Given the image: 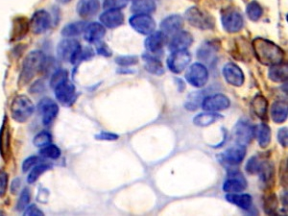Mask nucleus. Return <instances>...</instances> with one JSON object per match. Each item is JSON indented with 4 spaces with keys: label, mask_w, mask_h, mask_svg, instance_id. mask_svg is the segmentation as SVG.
I'll return each mask as SVG.
<instances>
[{
    "label": "nucleus",
    "mask_w": 288,
    "mask_h": 216,
    "mask_svg": "<svg viewBox=\"0 0 288 216\" xmlns=\"http://www.w3.org/2000/svg\"><path fill=\"white\" fill-rule=\"evenodd\" d=\"M253 48L257 59L264 65H280L285 59V52L275 44L262 38H257L253 42Z\"/></svg>",
    "instance_id": "obj_1"
},
{
    "label": "nucleus",
    "mask_w": 288,
    "mask_h": 216,
    "mask_svg": "<svg viewBox=\"0 0 288 216\" xmlns=\"http://www.w3.org/2000/svg\"><path fill=\"white\" fill-rule=\"evenodd\" d=\"M44 61L45 57L41 51H32L26 56L20 77L21 85L28 84L34 78L36 73L42 68Z\"/></svg>",
    "instance_id": "obj_2"
},
{
    "label": "nucleus",
    "mask_w": 288,
    "mask_h": 216,
    "mask_svg": "<svg viewBox=\"0 0 288 216\" xmlns=\"http://www.w3.org/2000/svg\"><path fill=\"white\" fill-rule=\"evenodd\" d=\"M33 102L25 95H19L14 98L11 104V115L17 122H25L34 112Z\"/></svg>",
    "instance_id": "obj_3"
},
{
    "label": "nucleus",
    "mask_w": 288,
    "mask_h": 216,
    "mask_svg": "<svg viewBox=\"0 0 288 216\" xmlns=\"http://www.w3.org/2000/svg\"><path fill=\"white\" fill-rule=\"evenodd\" d=\"M82 47L80 43L73 39H66L59 43L57 54L62 61H68L73 65L80 63V54Z\"/></svg>",
    "instance_id": "obj_4"
},
{
    "label": "nucleus",
    "mask_w": 288,
    "mask_h": 216,
    "mask_svg": "<svg viewBox=\"0 0 288 216\" xmlns=\"http://www.w3.org/2000/svg\"><path fill=\"white\" fill-rule=\"evenodd\" d=\"M185 19L190 25L201 30H208L214 27L213 18L197 7L189 8L185 12Z\"/></svg>",
    "instance_id": "obj_5"
},
{
    "label": "nucleus",
    "mask_w": 288,
    "mask_h": 216,
    "mask_svg": "<svg viewBox=\"0 0 288 216\" xmlns=\"http://www.w3.org/2000/svg\"><path fill=\"white\" fill-rule=\"evenodd\" d=\"M186 81L195 87H203L208 80V71L204 65L196 63L190 65L185 73Z\"/></svg>",
    "instance_id": "obj_6"
},
{
    "label": "nucleus",
    "mask_w": 288,
    "mask_h": 216,
    "mask_svg": "<svg viewBox=\"0 0 288 216\" xmlns=\"http://www.w3.org/2000/svg\"><path fill=\"white\" fill-rule=\"evenodd\" d=\"M191 61V56L187 50L174 51L167 60L169 69L174 73H181L185 70Z\"/></svg>",
    "instance_id": "obj_7"
},
{
    "label": "nucleus",
    "mask_w": 288,
    "mask_h": 216,
    "mask_svg": "<svg viewBox=\"0 0 288 216\" xmlns=\"http://www.w3.org/2000/svg\"><path fill=\"white\" fill-rule=\"evenodd\" d=\"M245 155H246L245 146L237 144L231 148L227 149L226 151L223 152L222 154H220L219 161L224 165L234 166L239 164L243 161Z\"/></svg>",
    "instance_id": "obj_8"
},
{
    "label": "nucleus",
    "mask_w": 288,
    "mask_h": 216,
    "mask_svg": "<svg viewBox=\"0 0 288 216\" xmlns=\"http://www.w3.org/2000/svg\"><path fill=\"white\" fill-rule=\"evenodd\" d=\"M130 25L143 35H150L156 29V22L149 15H134L130 19Z\"/></svg>",
    "instance_id": "obj_9"
},
{
    "label": "nucleus",
    "mask_w": 288,
    "mask_h": 216,
    "mask_svg": "<svg viewBox=\"0 0 288 216\" xmlns=\"http://www.w3.org/2000/svg\"><path fill=\"white\" fill-rule=\"evenodd\" d=\"M38 108L44 125H50L55 120L59 112L58 105L50 98H43L39 103Z\"/></svg>",
    "instance_id": "obj_10"
},
{
    "label": "nucleus",
    "mask_w": 288,
    "mask_h": 216,
    "mask_svg": "<svg viewBox=\"0 0 288 216\" xmlns=\"http://www.w3.org/2000/svg\"><path fill=\"white\" fill-rule=\"evenodd\" d=\"M230 99L226 95L221 93L207 96L202 101V108L208 112H215L226 109L230 107Z\"/></svg>",
    "instance_id": "obj_11"
},
{
    "label": "nucleus",
    "mask_w": 288,
    "mask_h": 216,
    "mask_svg": "<svg viewBox=\"0 0 288 216\" xmlns=\"http://www.w3.org/2000/svg\"><path fill=\"white\" fill-rule=\"evenodd\" d=\"M51 17L48 12L44 10L37 11L30 22V27L35 34H42L50 28Z\"/></svg>",
    "instance_id": "obj_12"
},
{
    "label": "nucleus",
    "mask_w": 288,
    "mask_h": 216,
    "mask_svg": "<svg viewBox=\"0 0 288 216\" xmlns=\"http://www.w3.org/2000/svg\"><path fill=\"white\" fill-rule=\"evenodd\" d=\"M223 76L227 82L234 86H240L244 83V74L239 66L232 63H229L223 67Z\"/></svg>",
    "instance_id": "obj_13"
},
{
    "label": "nucleus",
    "mask_w": 288,
    "mask_h": 216,
    "mask_svg": "<svg viewBox=\"0 0 288 216\" xmlns=\"http://www.w3.org/2000/svg\"><path fill=\"white\" fill-rule=\"evenodd\" d=\"M56 98L64 105H70L75 99L76 89L74 85L68 80L54 88Z\"/></svg>",
    "instance_id": "obj_14"
},
{
    "label": "nucleus",
    "mask_w": 288,
    "mask_h": 216,
    "mask_svg": "<svg viewBox=\"0 0 288 216\" xmlns=\"http://www.w3.org/2000/svg\"><path fill=\"white\" fill-rule=\"evenodd\" d=\"M255 135V128L251 126L246 121H239L234 128V137L237 144L245 146L251 142Z\"/></svg>",
    "instance_id": "obj_15"
},
{
    "label": "nucleus",
    "mask_w": 288,
    "mask_h": 216,
    "mask_svg": "<svg viewBox=\"0 0 288 216\" xmlns=\"http://www.w3.org/2000/svg\"><path fill=\"white\" fill-rule=\"evenodd\" d=\"M247 187L245 178L234 171L230 173V177L227 180L223 185V190L227 193H238L243 191Z\"/></svg>",
    "instance_id": "obj_16"
},
{
    "label": "nucleus",
    "mask_w": 288,
    "mask_h": 216,
    "mask_svg": "<svg viewBox=\"0 0 288 216\" xmlns=\"http://www.w3.org/2000/svg\"><path fill=\"white\" fill-rule=\"evenodd\" d=\"M0 154L5 162L11 158V133L6 118L0 131Z\"/></svg>",
    "instance_id": "obj_17"
},
{
    "label": "nucleus",
    "mask_w": 288,
    "mask_h": 216,
    "mask_svg": "<svg viewBox=\"0 0 288 216\" xmlns=\"http://www.w3.org/2000/svg\"><path fill=\"white\" fill-rule=\"evenodd\" d=\"M100 22L108 28H116L123 24V14L119 9H108L100 16Z\"/></svg>",
    "instance_id": "obj_18"
},
{
    "label": "nucleus",
    "mask_w": 288,
    "mask_h": 216,
    "mask_svg": "<svg viewBox=\"0 0 288 216\" xmlns=\"http://www.w3.org/2000/svg\"><path fill=\"white\" fill-rule=\"evenodd\" d=\"M222 25L229 33L240 31L244 25L242 16L237 12H230L222 17Z\"/></svg>",
    "instance_id": "obj_19"
},
{
    "label": "nucleus",
    "mask_w": 288,
    "mask_h": 216,
    "mask_svg": "<svg viewBox=\"0 0 288 216\" xmlns=\"http://www.w3.org/2000/svg\"><path fill=\"white\" fill-rule=\"evenodd\" d=\"M193 43V37L190 33L185 31H180L176 34H174L173 38L171 39L169 43V49L174 51H180V50H186Z\"/></svg>",
    "instance_id": "obj_20"
},
{
    "label": "nucleus",
    "mask_w": 288,
    "mask_h": 216,
    "mask_svg": "<svg viewBox=\"0 0 288 216\" xmlns=\"http://www.w3.org/2000/svg\"><path fill=\"white\" fill-rule=\"evenodd\" d=\"M85 40L89 43H97L103 39L106 29L101 23L92 22L85 28Z\"/></svg>",
    "instance_id": "obj_21"
},
{
    "label": "nucleus",
    "mask_w": 288,
    "mask_h": 216,
    "mask_svg": "<svg viewBox=\"0 0 288 216\" xmlns=\"http://www.w3.org/2000/svg\"><path fill=\"white\" fill-rule=\"evenodd\" d=\"M166 40L167 38L164 32L162 31L153 32L145 40V47L147 51L151 53H158L164 48L166 43Z\"/></svg>",
    "instance_id": "obj_22"
},
{
    "label": "nucleus",
    "mask_w": 288,
    "mask_h": 216,
    "mask_svg": "<svg viewBox=\"0 0 288 216\" xmlns=\"http://www.w3.org/2000/svg\"><path fill=\"white\" fill-rule=\"evenodd\" d=\"M100 9L99 0H79L77 4V13L84 18L88 19L93 17Z\"/></svg>",
    "instance_id": "obj_23"
},
{
    "label": "nucleus",
    "mask_w": 288,
    "mask_h": 216,
    "mask_svg": "<svg viewBox=\"0 0 288 216\" xmlns=\"http://www.w3.org/2000/svg\"><path fill=\"white\" fill-rule=\"evenodd\" d=\"M184 26V20L179 15H171L161 23L162 32L166 34H176L181 31Z\"/></svg>",
    "instance_id": "obj_24"
},
{
    "label": "nucleus",
    "mask_w": 288,
    "mask_h": 216,
    "mask_svg": "<svg viewBox=\"0 0 288 216\" xmlns=\"http://www.w3.org/2000/svg\"><path fill=\"white\" fill-rule=\"evenodd\" d=\"M131 10L136 15H148L155 12L156 3L154 0H135Z\"/></svg>",
    "instance_id": "obj_25"
},
{
    "label": "nucleus",
    "mask_w": 288,
    "mask_h": 216,
    "mask_svg": "<svg viewBox=\"0 0 288 216\" xmlns=\"http://www.w3.org/2000/svg\"><path fill=\"white\" fill-rule=\"evenodd\" d=\"M271 117L276 123H283L288 119V104L283 101H277L272 105Z\"/></svg>",
    "instance_id": "obj_26"
},
{
    "label": "nucleus",
    "mask_w": 288,
    "mask_h": 216,
    "mask_svg": "<svg viewBox=\"0 0 288 216\" xmlns=\"http://www.w3.org/2000/svg\"><path fill=\"white\" fill-rule=\"evenodd\" d=\"M226 199L231 204L243 209V210H248L250 209L252 205V197L251 195L246 194V193H228L226 195Z\"/></svg>",
    "instance_id": "obj_27"
},
{
    "label": "nucleus",
    "mask_w": 288,
    "mask_h": 216,
    "mask_svg": "<svg viewBox=\"0 0 288 216\" xmlns=\"http://www.w3.org/2000/svg\"><path fill=\"white\" fill-rule=\"evenodd\" d=\"M220 118H222V115L218 113L204 112V113H199L198 115H196L193 119V123L198 127H206L213 124Z\"/></svg>",
    "instance_id": "obj_28"
},
{
    "label": "nucleus",
    "mask_w": 288,
    "mask_h": 216,
    "mask_svg": "<svg viewBox=\"0 0 288 216\" xmlns=\"http://www.w3.org/2000/svg\"><path fill=\"white\" fill-rule=\"evenodd\" d=\"M86 22H76L66 24L62 30V35L65 38H73L81 35L86 26Z\"/></svg>",
    "instance_id": "obj_29"
},
{
    "label": "nucleus",
    "mask_w": 288,
    "mask_h": 216,
    "mask_svg": "<svg viewBox=\"0 0 288 216\" xmlns=\"http://www.w3.org/2000/svg\"><path fill=\"white\" fill-rule=\"evenodd\" d=\"M269 78L276 83L286 82L288 80V65H273L269 69Z\"/></svg>",
    "instance_id": "obj_30"
},
{
    "label": "nucleus",
    "mask_w": 288,
    "mask_h": 216,
    "mask_svg": "<svg viewBox=\"0 0 288 216\" xmlns=\"http://www.w3.org/2000/svg\"><path fill=\"white\" fill-rule=\"evenodd\" d=\"M252 108L256 115L263 119L267 113V100L262 95H257L252 101Z\"/></svg>",
    "instance_id": "obj_31"
},
{
    "label": "nucleus",
    "mask_w": 288,
    "mask_h": 216,
    "mask_svg": "<svg viewBox=\"0 0 288 216\" xmlns=\"http://www.w3.org/2000/svg\"><path fill=\"white\" fill-rule=\"evenodd\" d=\"M257 134L259 146L261 148H266L271 141V129L266 124H260L255 129V135Z\"/></svg>",
    "instance_id": "obj_32"
},
{
    "label": "nucleus",
    "mask_w": 288,
    "mask_h": 216,
    "mask_svg": "<svg viewBox=\"0 0 288 216\" xmlns=\"http://www.w3.org/2000/svg\"><path fill=\"white\" fill-rule=\"evenodd\" d=\"M144 59L145 61V69L148 72L155 75H162L165 72L162 63L155 57H152L150 55H144Z\"/></svg>",
    "instance_id": "obj_33"
},
{
    "label": "nucleus",
    "mask_w": 288,
    "mask_h": 216,
    "mask_svg": "<svg viewBox=\"0 0 288 216\" xmlns=\"http://www.w3.org/2000/svg\"><path fill=\"white\" fill-rule=\"evenodd\" d=\"M28 29H29V23L27 22V20L24 18H18L14 23L13 34H12L13 39L21 40L27 34Z\"/></svg>",
    "instance_id": "obj_34"
},
{
    "label": "nucleus",
    "mask_w": 288,
    "mask_h": 216,
    "mask_svg": "<svg viewBox=\"0 0 288 216\" xmlns=\"http://www.w3.org/2000/svg\"><path fill=\"white\" fill-rule=\"evenodd\" d=\"M259 177H260V180L265 184L268 185L271 183V181H273L274 179V174H275V169H274V166L272 163L265 162H262L260 164V167H259Z\"/></svg>",
    "instance_id": "obj_35"
},
{
    "label": "nucleus",
    "mask_w": 288,
    "mask_h": 216,
    "mask_svg": "<svg viewBox=\"0 0 288 216\" xmlns=\"http://www.w3.org/2000/svg\"><path fill=\"white\" fill-rule=\"evenodd\" d=\"M246 13L251 21L257 22L261 18L263 14V9L257 1H252L248 4Z\"/></svg>",
    "instance_id": "obj_36"
},
{
    "label": "nucleus",
    "mask_w": 288,
    "mask_h": 216,
    "mask_svg": "<svg viewBox=\"0 0 288 216\" xmlns=\"http://www.w3.org/2000/svg\"><path fill=\"white\" fill-rule=\"evenodd\" d=\"M51 168L50 165H48L47 163H39L36 166L33 167V169L31 170V172L29 173L28 177H27V182L28 184H34L38 181V179L41 177V175L44 172H46L47 170H49Z\"/></svg>",
    "instance_id": "obj_37"
},
{
    "label": "nucleus",
    "mask_w": 288,
    "mask_h": 216,
    "mask_svg": "<svg viewBox=\"0 0 288 216\" xmlns=\"http://www.w3.org/2000/svg\"><path fill=\"white\" fill-rule=\"evenodd\" d=\"M40 155L42 158L50 159V160H57L61 157V150L58 146L54 144H48L41 148Z\"/></svg>",
    "instance_id": "obj_38"
},
{
    "label": "nucleus",
    "mask_w": 288,
    "mask_h": 216,
    "mask_svg": "<svg viewBox=\"0 0 288 216\" xmlns=\"http://www.w3.org/2000/svg\"><path fill=\"white\" fill-rule=\"evenodd\" d=\"M279 205V200L275 194H270L264 198L263 201V208L265 213L268 215H273Z\"/></svg>",
    "instance_id": "obj_39"
},
{
    "label": "nucleus",
    "mask_w": 288,
    "mask_h": 216,
    "mask_svg": "<svg viewBox=\"0 0 288 216\" xmlns=\"http://www.w3.org/2000/svg\"><path fill=\"white\" fill-rule=\"evenodd\" d=\"M52 136L48 132H41L39 133L33 139V143L35 146L42 148L48 144H51Z\"/></svg>",
    "instance_id": "obj_40"
},
{
    "label": "nucleus",
    "mask_w": 288,
    "mask_h": 216,
    "mask_svg": "<svg viewBox=\"0 0 288 216\" xmlns=\"http://www.w3.org/2000/svg\"><path fill=\"white\" fill-rule=\"evenodd\" d=\"M68 80V73L66 70H63V69H60V70H57L51 77V80H50V86L53 88H55L56 86L61 85L63 82L67 81Z\"/></svg>",
    "instance_id": "obj_41"
},
{
    "label": "nucleus",
    "mask_w": 288,
    "mask_h": 216,
    "mask_svg": "<svg viewBox=\"0 0 288 216\" xmlns=\"http://www.w3.org/2000/svg\"><path fill=\"white\" fill-rule=\"evenodd\" d=\"M30 199H31V193H30V190L28 189H24L21 192V196H20V199L18 201V204H17V210L18 211H24L26 209V207L29 205L30 203Z\"/></svg>",
    "instance_id": "obj_42"
},
{
    "label": "nucleus",
    "mask_w": 288,
    "mask_h": 216,
    "mask_svg": "<svg viewBox=\"0 0 288 216\" xmlns=\"http://www.w3.org/2000/svg\"><path fill=\"white\" fill-rule=\"evenodd\" d=\"M260 164H261V162H259V160L257 157H252L251 159H249L245 169L249 174L255 175V174L259 173Z\"/></svg>",
    "instance_id": "obj_43"
},
{
    "label": "nucleus",
    "mask_w": 288,
    "mask_h": 216,
    "mask_svg": "<svg viewBox=\"0 0 288 216\" xmlns=\"http://www.w3.org/2000/svg\"><path fill=\"white\" fill-rule=\"evenodd\" d=\"M41 162V159L39 157L36 156H31L29 158H27L22 164V171L23 172H27L28 170H30L31 168H33L34 166H36L37 164H39V162Z\"/></svg>",
    "instance_id": "obj_44"
},
{
    "label": "nucleus",
    "mask_w": 288,
    "mask_h": 216,
    "mask_svg": "<svg viewBox=\"0 0 288 216\" xmlns=\"http://www.w3.org/2000/svg\"><path fill=\"white\" fill-rule=\"evenodd\" d=\"M115 63L121 66H129L136 65L138 63V57L136 56H120L116 58Z\"/></svg>",
    "instance_id": "obj_45"
},
{
    "label": "nucleus",
    "mask_w": 288,
    "mask_h": 216,
    "mask_svg": "<svg viewBox=\"0 0 288 216\" xmlns=\"http://www.w3.org/2000/svg\"><path fill=\"white\" fill-rule=\"evenodd\" d=\"M8 188V175L7 173L0 170V197H3Z\"/></svg>",
    "instance_id": "obj_46"
},
{
    "label": "nucleus",
    "mask_w": 288,
    "mask_h": 216,
    "mask_svg": "<svg viewBox=\"0 0 288 216\" xmlns=\"http://www.w3.org/2000/svg\"><path fill=\"white\" fill-rule=\"evenodd\" d=\"M23 216H45L44 214L41 212V210L35 206V205H32L30 207H28L25 212H24V215Z\"/></svg>",
    "instance_id": "obj_47"
},
{
    "label": "nucleus",
    "mask_w": 288,
    "mask_h": 216,
    "mask_svg": "<svg viewBox=\"0 0 288 216\" xmlns=\"http://www.w3.org/2000/svg\"><path fill=\"white\" fill-rule=\"evenodd\" d=\"M278 140L283 147H288V128H282L278 132Z\"/></svg>",
    "instance_id": "obj_48"
},
{
    "label": "nucleus",
    "mask_w": 288,
    "mask_h": 216,
    "mask_svg": "<svg viewBox=\"0 0 288 216\" xmlns=\"http://www.w3.org/2000/svg\"><path fill=\"white\" fill-rule=\"evenodd\" d=\"M97 139H101V140H108V141H112V140H115L118 138V135L113 133H100L99 135H97L95 136Z\"/></svg>",
    "instance_id": "obj_49"
},
{
    "label": "nucleus",
    "mask_w": 288,
    "mask_h": 216,
    "mask_svg": "<svg viewBox=\"0 0 288 216\" xmlns=\"http://www.w3.org/2000/svg\"><path fill=\"white\" fill-rule=\"evenodd\" d=\"M281 181L284 184V186H288V161H285L283 162V165L281 167Z\"/></svg>",
    "instance_id": "obj_50"
},
{
    "label": "nucleus",
    "mask_w": 288,
    "mask_h": 216,
    "mask_svg": "<svg viewBox=\"0 0 288 216\" xmlns=\"http://www.w3.org/2000/svg\"><path fill=\"white\" fill-rule=\"evenodd\" d=\"M97 52L100 54V55H104V56H111V50L104 44H100L99 46H97Z\"/></svg>",
    "instance_id": "obj_51"
},
{
    "label": "nucleus",
    "mask_w": 288,
    "mask_h": 216,
    "mask_svg": "<svg viewBox=\"0 0 288 216\" xmlns=\"http://www.w3.org/2000/svg\"><path fill=\"white\" fill-rule=\"evenodd\" d=\"M20 187H21V180L20 179H15V181L11 185V191H12V193L16 194L18 192Z\"/></svg>",
    "instance_id": "obj_52"
},
{
    "label": "nucleus",
    "mask_w": 288,
    "mask_h": 216,
    "mask_svg": "<svg viewBox=\"0 0 288 216\" xmlns=\"http://www.w3.org/2000/svg\"><path fill=\"white\" fill-rule=\"evenodd\" d=\"M57 1L62 3V4H66V3H69L71 0H57Z\"/></svg>",
    "instance_id": "obj_53"
},
{
    "label": "nucleus",
    "mask_w": 288,
    "mask_h": 216,
    "mask_svg": "<svg viewBox=\"0 0 288 216\" xmlns=\"http://www.w3.org/2000/svg\"><path fill=\"white\" fill-rule=\"evenodd\" d=\"M271 216H281V215H277V214H273V215H271Z\"/></svg>",
    "instance_id": "obj_54"
},
{
    "label": "nucleus",
    "mask_w": 288,
    "mask_h": 216,
    "mask_svg": "<svg viewBox=\"0 0 288 216\" xmlns=\"http://www.w3.org/2000/svg\"><path fill=\"white\" fill-rule=\"evenodd\" d=\"M0 216H4V215H3L1 212H0Z\"/></svg>",
    "instance_id": "obj_55"
},
{
    "label": "nucleus",
    "mask_w": 288,
    "mask_h": 216,
    "mask_svg": "<svg viewBox=\"0 0 288 216\" xmlns=\"http://www.w3.org/2000/svg\"><path fill=\"white\" fill-rule=\"evenodd\" d=\"M125 1H128V0H125ZM132 1H135V0H132Z\"/></svg>",
    "instance_id": "obj_56"
}]
</instances>
